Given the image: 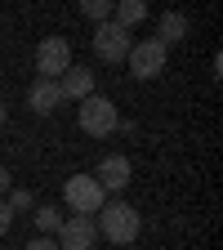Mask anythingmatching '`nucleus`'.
Here are the masks:
<instances>
[{
    "label": "nucleus",
    "mask_w": 223,
    "mask_h": 250,
    "mask_svg": "<svg viewBox=\"0 0 223 250\" xmlns=\"http://www.w3.org/2000/svg\"><path fill=\"white\" fill-rule=\"evenodd\" d=\"M54 85H58V99H72V103H85L89 94H94V72H89V67H76V62H72V67L62 72V76H58Z\"/></svg>",
    "instance_id": "obj_8"
},
{
    "label": "nucleus",
    "mask_w": 223,
    "mask_h": 250,
    "mask_svg": "<svg viewBox=\"0 0 223 250\" xmlns=\"http://www.w3.org/2000/svg\"><path fill=\"white\" fill-rule=\"evenodd\" d=\"M62 201H67V210L72 214H99L103 206H107V192L99 188V179L94 174H72L67 183H62Z\"/></svg>",
    "instance_id": "obj_3"
},
{
    "label": "nucleus",
    "mask_w": 223,
    "mask_h": 250,
    "mask_svg": "<svg viewBox=\"0 0 223 250\" xmlns=\"http://www.w3.org/2000/svg\"><path fill=\"white\" fill-rule=\"evenodd\" d=\"M5 116H9V112H5V103H0V125H5Z\"/></svg>",
    "instance_id": "obj_19"
},
{
    "label": "nucleus",
    "mask_w": 223,
    "mask_h": 250,
    "mask_svg": "<svg viewBox=\"0 0 223 250\" xmlns=\"http://www.w3.org/2000/svg\"><path fill=\"white\" fill-rule=\"evenodd\" d=\"M67 67H72V45L62 36H45L36 45V72H41V81H58Z\"/></svg>",
    "instance_id": "obj_5"
},
{
    "label": "nucleus",
    "mask_w": 223,
    "mask_h": 250,
    "mask_svg": "<svg viewBox=\"0 0 223 250\" xmlns=\"http://www.w3.org/2000/svg\"><path fill=\"white\" fill-rule=\"evenodd\" d=\"M76 121H81V130H85L89 139H107V134H116V130H121L116 103H112V99H103V94H89V99L76 107Z\"/></svg>",
    "instance_id": "obj_2"
},
{
    "label": "nucleus",
    "mask_w": 223,
    "mask_h": 250,
    "mask_svg": "<svg viewBox=\"0 0 223 250\" xmlns=\"http://www.w3.org/2000/svg\"><path fill=\"white\" fill-rule=\"evenodd\" d=\"M5 206L18 214V210H31V206H36V197H31L27 192V188H9V197H5Z\"/></svg>",
    "instance_id": "obj_15"
},
{
    "label": "nucleus",
    "mask_w": 223,
    "mask_h": 250,
    "mask_svg": "<svg viewBox=\"0 0 223 250\" xmlns=\"http://www.w3.org/2000/svg\"><path fill=\"white\" fill-rule=\"evenodd\" d=\"M9 224H14V210L5 206V197H0V237H5V232H9Z\"/></svg>",
    "instance_id": "obj_17"
},
{
    "label": "nucleus",
    "mask_w": 223,
    "mask_h": 250,
    "mask_svg": "<svg viewBox=\"0 0 223 250\" xmlns=\"http://www.w3.org/2000/svg\"><path fill=\"white\" fill-rule=\"evenodd\" d=\"M183 36H187V14H161V22H156V41L170 49V45H179Z\"/></svg>",
    "instance_id": "obj_12"
},
{
    "label": "nucleus",
    "mask_w": 223,
    "mask_h": 250,
    "mask_svg": "<svg viewBox=\"0 0 223 250\" xmlns=\"http://www.w3.org/2000/svg\"><path fill=\"white\" fill-rule=\"evenodd\" d=\"M81 14L99 27V22H112V0H81Z\"/></svg>",
    "instance_id": "obj_14"
},
{
    "label": "nucleus",
    "mask_w": 223,
    "mask_h": 250,
    "mask_svg": "<svg viewBox=\"0 0 223 250\" xmlns=\"http://www.w3.org/2000/svg\"><path fill=\"white\" fill-rule=\"evenodd\" d=\"M130 72L139 76V81H156L165 72V62H170V49L156 41V36H147V41H139V45H130Z\"/></svg>",
    "instance_id": "obj_4"
},
{
    "label": "nucleus",
    "mask_w": 223,
    "mask_h": 250,
    "mask_svg": "<svg viewBox=\"0 0 223 250\" xmlns=\"http://www.w3.org/2000/svg\"><path fill=\"white\" fill-rule=\"evenodd\" d=\"M27 103H31V112H36V116H49L62 99H58V85L54 81H36V85H31V94H27Z\"/></svg>",
    "instance_id": "obj_10"
},
{
    "label": "nucleus",
    "mask_w": 223,
    "mask_h": 250,
    "mask_svg": "<svg viewBox=\"0 0 223 250\" xmlns=\"http://www.w3.org/2000/svg\"><path fill=\"white\" fill-rule=\"evenodd\" d=\"M143 18H147V5H143V0H116V5H112V22H116L121 31L139 27Z\"/></svg>",
    "instance_id": "obj_11"
},
{
    "label": "nucleus",
    "mask_w": 223,
    "mask_h": 250,
    "mask_svg": "<svg viewBox=\"0 0 223 250\" xmlns=\"http://www.w3.org/2000/svg\"><path fill=\"white\" fill-rule=\"evenodd\" d=\"M130 156H103L99 170H94V179H99L103 192H125V183H130Z\"/></svg>",
    "instance_id": "obj_9"
},
{
    "label": "nucleus",
    "mask_w": 223,
    "mask_h": 250,
    "mask_svg": "<svg viewBox=\"0 0 223 250\" xmlns=\"http://www.w3.org/2000/svg\"><path fill=\"white\" fill-rule=\"evenodd\" d=\"M9 188H14V179H9V170H5V166H0V192H9Z\"/></svg>",
    "instance_id": "obj_18"
},
{
    "label": "nucleus",
    "mask_w": 223,
    "mask_h": 250,
    "mask_svg": "<svg viewBox=\"0 0 223 250\" xmlns=\"http://www.w3.org/2000/svg\"><path fill=\"white\" fill-rule=\"evenodd\" d=\"M22 250H58V241H54V237H31Z\"/></svg>",
    "instance_id": "obj_16"
},
{
    "label": "nucleus",
    "mask_w": 223,
    "mask_h": 250,
    "mask_svg": "<svg viewBox=\"0 0 223 250\" xmlns=\"http://www.w3.org/2000/svg\"><path fill=\"white\" fill-rule=\"evenodd\" d=\"M94 228H99L107 241H116V246H130L143 232V219H139V210L130 201H107L99 214H94Z\"/></svg>",
    "instance_id": "obj_1"
},
{
    "label": "nucleus",
    "mask_w": 223,
    "mask_h": 250,
    "mask_svg": "<svg viewBox=\"0 0 223 250\" xmlns=\"http://www.w3.org/2000/svg\"><path fill=\"white\" fill-rule=\"evenodd\" d=\"M62 219H67V214H58L54 206H41V210H36V228H41V237H54V232L62 228Z\"/></svg>",
    "instance_id": "obj_13"
},
{
    "label": "nucleus",
    "mask_w": 223,
    "mask_h": 250,
    "mask_svg": "<svg viewBox=\"0 0 223 250\" xmlns=\"http://www.w3.org/2000/svg\"><path fill=\"white\" fill-rule=\"evenodd\" d=\"M94 54H99V62H125V54H130V31H121L116 22H99L94 27Z\"/></svg>",
    "instance_id": "obj_7"
},
{
    "label": "nucleus",
    "mask_w": 223,
    "mask_h": 250,
    "mask_svg": "<svg viewBox=\"0 0 223 250\" xmlns=\"http://www.w3.org/2000/svg\"><path fill=\"white\" fill-rule=\"evenodd\" d=\"M58 250H94V241H99V228H94L89 214H67L62 219V228L54 232Z\"/></svg>",
    "instance_id": "obj_6"
}]
</instances>
